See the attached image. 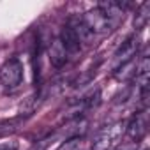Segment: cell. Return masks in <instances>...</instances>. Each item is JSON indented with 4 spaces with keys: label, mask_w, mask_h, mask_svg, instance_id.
Here are the masks:
<instances>
[{
    "label": "cell",
    "mask_w": 150,
    "mask_h": 150,
    "mask_svg": "<svg viewBox=\"0 0 150 150\" xmlns=\"http://www.w3.org/2000/svg\"><path fill=\"white\" fill-rule=\"evenodd\" d=\"M124 131H125L124 122H115V124L103 127L92 141V150H111L122 138Z\"/></svg>",
    "instance_id": "6da1fadb"
},
{
    "label": "cell",
    "mask_w": 150,
    "mask_h": 150,
    "mask_svg": "<svg viewBox=\"0 0 150 150\" xmlns=\"http://www.w3.org/2000/svg\"><path fill=\"white\" fill-rule=\"evenodd\" d=\"M81 20L85 21V25L90 28V32H92L94 35H96V34H108V32H111V30L117 27L99 7H94V9L87 11Z\"/></svg>",
    "instance_id": "7a4b0ae2"
},
{
    "label": "cell",
    "mask_w": 150,
    "mask_h": 150,
    "mask_svg": "<svg viewBox=\"0 0 150 150\" xmlns=\"http://www.w3.org/2000/svg\"><path fill=\"white\" fill-rule=\"evenodd\" d=\"M0 81L7 88H16L23 81V64L18 58H9L0 67Z\"/></svg>",
    "instance_id": "3957f363"
},
{
    "label": "cell",
    "mask_w": 150,
    "mask_h": 150,
    "mask_svg": "<svg viewBox=\"0 0 150 150\" xmlns=\"http://www.w3.org/2000/svg\"><path fill=\"white\" fill-rule=\"evenodd\" d=\"M125 132L134 143L141 141L146 136V132H148V113H146V110L136 113L129 120V124L125 125Z\"/></svg>",
    "instance_id": "277c9868"
},
{
    "label": "cell",
    "mask_w": 150,
    "mask_h": 150,
    "mask_svg": "<svg viewBox=\"0 0 150 150\" xmlns=\"http://www.w3.org/2000/svg\"><path fill=\"white\" fill-rule=\"evenodd\" d=\"M67 27H69V30L74 34V37L78 39V42H80V44H90V42H92L94 34L90 32V28L85 25V21H83L80 16L71 18V20H69V23H67Z\"/></svg>",
    "instance_id": "5b68a950"
},
{
    "label": "cell",
    "mask_w": 150,
    "mask_h": 150,
    "mask_svg": "<svg viewBox=\"0 0 150 150\" xmlns=\"http://www.w3.org/2000/svg\"><path fill=\"white\" fill-rule=\"evenodd\" d=\"M138 48H139V41H138L136 37H129V39L118 48V51L115 53L117 67L122 65V64H125V62L134 60V57H136V53H138Z\"/></svg>",
    "instance_id": "8992f818"
},
{
    "label": "cell",
    "mask_w": 150,
    "mask_h": 150,
    "mask_svg": "<svg viewBox=\"0 0 150 150\" xmlns=\"http://www.w3.org/2000/svg\"><path fill=\"white\" fill-rule=\"evenodd\" d=\"M48 53H50V62H51V65H53L55 69L64 67L65 62H67V58H69V55H67V51H65V48H64V44L60 42L58 37L51 41Z\"/></svg>",
    "instance_id": "52a82bcc"
},
{
    "label": "cell",
    "mask_w": 150,
    "mask_h": 150,
    "mask_svg": "<svg viewBox=\"0 0 150 150\" xmlns=\"http://www.w3.org/2000/svg\"><path fill=\"white\" fill-rule=\"evenodd\" d=\"M60 42L64 44V48H65V51H67V55H76L80 50H81V44L78 42V39L74 37V34L69 30V27L67 25H64L62 27V30H60Z\"/></svg>",
    "instance_id": "ba28073f"
},
{
    "label": "cell",
    "mask_w": 150,
    "mask_h": 150,
    "mask_svg": "<svg viewBox=\"0 0 150 150\" xmlns=\"http://www.w3.org/2000/svg\"><path fill=\"white\" fill-rule=\"evenodd\" d=\"M134 72H136V60L125 62L122 65H118L115 69V80L118 81H127L131 78H134Z\"/></svg>",
    "instance_id": "9c48e42d"
},
{
    "label": "cell",
    "mask_w": 150,
    "mask_h": 150,
    "mask_svg": "<svg viewBox=\"0 0 150 150\" xmlns=\"http://www.w3.org/2000/svg\"><path fill=\"white\" fill-rule=\"evenodd\" d=\"M148 20H150V2H143V4L138 7V11H136V16H134V28H136V30L145 28L146 23H148Z\"/></svg>",
    "instance_id": "30bf717a"
},
{
    "label": "cell",
    "mask_w": 150,
    "mask_h": 150,
    "mask_svg": "<svg viewBox=\"0 0 150 150\" xmlns=\"http://www.w3.org/2000/svg\"><path fill=\"white\" fill-rule=\"evenodd\" d=\"M23 120H25V117H16V118H11V120H4V122H0V138H6V136H9V134H13V132H16L20 127H21V124H23Z\"/></svg>",
    "instance_id": "8fae6325"
},
{
    "label": "cell",
    "mask_w": 150,
    "mask_h": 150,
    "mask_svg": "<svg viewBox=\"0 0 150 150\" xmlns=\"http://www.w3.org/2000/svg\"><path fill=\"white\" fill-rule=\"evenodd\" d=\"M81 145V138H67L62 141V145L57 150H78Z\"/></svg>",
    "instance_id": "7c38bea8"
},
{
    "label": "cell",
    "mask_w": 150,
    "mask_h": 150,
    "mask_svg": "<svg viewBox=\"0 0 150 150\" xmlns=\"http://www.w3.org/2000/svg\"><path fill=\"white\" fill-rule=\"evenodd\" d=\"M48 145H50V139H41V141L34 143L28 150H46V148H48Z\"/></svg>",
    "instance_id": "4fadbf2b"
},
{
    "label": "cell",
    "mask_w": 150,
    "mask_h": 150,
    "mask_svg": "<svg viewBox=\"0 0 150 150\" xmlns=\"http://www.w3.org/2000/svg\"><path fill=\"white\" fill-rule=\"evenodd\" d=\"M0 150H18V143H16V141H6V143H0Z\"/></svg>",
    "instance_id": "5bb4252c"
},
{
    "label": "cell",
    "mask_w": 150,
    "mask_h": 150,
    "mask_svg": "<svg viewBox=\"0 0 150 150\" xmlns=\"http://www.w3.org/2000/svg\"><path fill=\"white\" fill-rule=\"evenodd\" d=\"M117 150H138V146L136 145H124V146H120Z\"/></svg>",
    "instance_id": "9a60e30c"
}]
</instances>
